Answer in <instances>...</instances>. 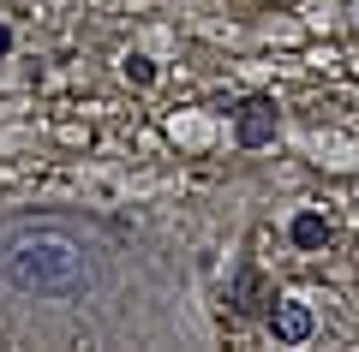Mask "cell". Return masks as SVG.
<instances>
[{
  "label": "cell",
  "mask_w": 359,
  "mask_h": 352,
  "mask_svg": "<svg viewBox=\"0 0 359 352\" xmlns=\"http://www.w3.org/2000/svg\"><path fill=\"white\" fill-rule=\"evenodd\" d=\"M126 84H156V60H144V54H132V60H126Z\"/></svg>",
  "instance_id": "4"
},
{
  "label": "cell",
  "mask_w": 359,
  "mask_h": 352,
  "mask_svg": "<svg viewBox=\"0 0 359 352\" xmlns=\"http://www.w3.org/2000/svg\"><path fill=\"white\" fill-rule=\"evenodd\" d=\"M6 54H13V30L0 24V60H6Z\"/></svg>",
  "instance_id": "5"
},
{
  "label": "cell",
  "mask_w": 359,
  "mask_h": 352,
  "mask_svg": "<svg viewBox=\"0 0 359 352\" xmlns=\"http://www.w3.org/2000/svg\"><path fill=\"white\" fill-rule=\"evenodd\" d=\"M264 316H269V335L282 340V346H306V340H311V311L299 299H276Z\"/></svg>",
  "instance_id": "2"
},
{
  "label": "cell",
  "mask_w": 359,
  "mask_h": 352,
  "mask_svg": "<svg viewBox=\"0 0 359 352\" xmlns=\"http://www.w3.org/2000/svg\"><path fill=\"white\" fill-rule=\"evenodd\" d=\"M276 126H282V113H276L269 96H245L240 108H233V138H240L245 150H264V143L276 138Z\"/></svg>",
  "instance_id": "1"
},
{
  "label": "cell",
  "mask_w": 359,
  "mask_h": 352,
  "mask_svg": "<svg viewBox=\"0 0 359 352\" xmlns=\"http://www.w3.org/2000/svg\"><path fill=\"white\" fill-rule=\"evenodd\" d=\"M287 239H294L299 251H323V245H330V221L311 215V209H299L294 221H287Z\"/></svg>",
  "instance_id": "3"
}]
</instances>
